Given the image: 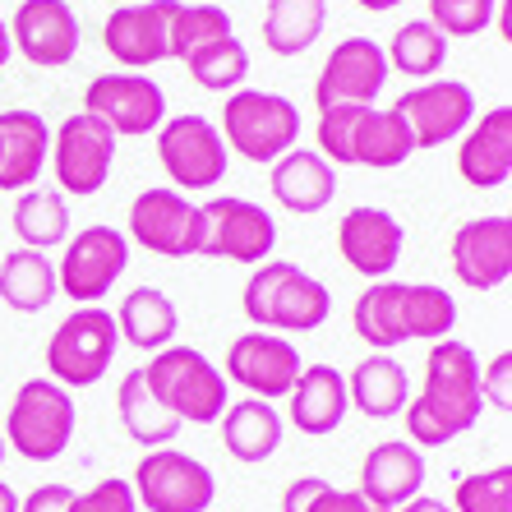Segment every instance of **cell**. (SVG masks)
<instances>
[{
    "mask_svg": "<svg viewBox=\"0 0 512 512\" xmlns=\"http://www.w3.org/2000/svg\"><path fill=\"white\" fill-rule=\"evenodd\" d=\"M236 33L231 28V14L222 5H176V19H171V60H185L190 51L208 47L217 37Z\"/></svg>",
    "mask_w": 512,
    "mask_h": 512,
    "instance_id": "8d00e7d4",
    "label": "cell"
},
{
    "mask_svg": "<svg viewBox=\"0 0 512 512\" xmlns=\"http://www.w3.org/2000/svg\"><path fill=\"white\" fill-rule=\"evenodd\" d=\"M457 171L476 190H499L512 176V107H489L476 116L457 148Z\"/></svg>",
    "mask_w": 512,
    "mask_h": 512,
    "instance_id": "44dd1931",
    "label": "cell"
},
{
    "mask_svg": "<svg viewBox=\"0 0 512 512\" xmlns=\"http://www.w3.org/2000/svg\"><path fill=\"white\" fill-rule=\"evenodd\" d=\"M10 51H14V42H10V24H5V19H0V65H5V60H10Z\"/></svg>",
    "mask_w": 512,
    "mask_h": 512,
    "instance_id": "7dc6e473",
    "label": "cell"
},
{
    "mask_svg": "<svg viewBox=\"0 0 512 512\" xmlns=\"http://www.w3.org/2000/svg\"><path fill=\"white\" fill-rule=\"evenodd\" d=\"M282 512H383L360 489H337L323 476H300L286 485Z\"/></svg>",
    "mask_w": 512,
    "mask_h": 512,
    "instance_id": "74e56055",
    "label": "cell"
},
{
    "mask_svg": "<svg viewBox=\"0 0 512 512\" xmlns=\"http://www.w3.org/2000/svg\"><path fill=\"white\" fill-rule=\"evenodd\" d=\"M203 240L199 254L203 259H231V263H263L273 259L277 250V222L268 217V208L254 199H236V194H222V199L203 203Z\"/></svg>",
    "mask_w": 512,
    "mask_h": 512,
    "instance_id": "9c48e42d",
    "label": "cell"
},
{
    "mask_svg": "<svg viewBox=\"0 0 512 512\" xmlns=\"http://www.w3.org/2000/svg\"><path fill=\"white\" fill-rule=\"evenodd\" d=\"M79 14L70 0H24L10 19L14 51L37 70H60L79 56Z\"/></svg>",
    "mask_w": 512,
    "mask_h": 512,
    "instance_id": "ac0fdd59",
    "label": "cell"
},
{
    "mask_svg": "<svg viewBox=\"0 0 512 512\" xmlns=\"http://www.w3.org/2000/svg\"><path fill=\"white\" fill-rule=\"evenodd\" d=\"M180 65H185L194 84L208 88V93H236V88L245 84V74H250V47H245L236 33H227V37H217V42H208V47L190 51Z\"/></svg>",
    "mask_w": 512,
    "mask_h": 512,
    "instance_id": "d590c367",
    "label": "cell"
},
{
    "mask_svg": "<svg viewBox=\"0 0 512 512\" xmlns=\"http://www.w3.org/2000/svg\"><path fill=\"white\" fill-rule=\"evenodd\" d=\"M222 143L245 162H277L300 143V111L291 97L268 88H236L222 107Z\"/></svg>",
    "mask_w": 512,
    "mask_h": 512,
    "instance_id": "277c9868",
    "label": "cell"
},
{
    "mask_svg": "<svg viewBox=\"0 0 512 512\" xmlns=\"http://www.w3.org/2000/svg\"><path fill=\"white\" fill-rule=\"evenodd\" d=\"M176 328H180V310L167 291L139 286V291H130V296L120 300L116 333L130 346H139V351H162V346H171Z\"/></svg>",
    "mask_w": 512,
    "mask_h": 512,
    "instance_id": "4dcf8cb0",
    "label": "cell"
},
{
    "mask_svg": "<svg viewBox=\"0 0 512 512\" xmlns=\"http://www.w3.org/2000/svg\"><path fill=\"white\" fill-rule=\"evenodd\" d=\"M180 0H125L102 24V47L125 70H148L171 60V19Z\"/></svg>",
    "mask_w": 512,
    "mask_h": 512,
    "instance_id": "9a60e30c",
    "label": "cell"
},
{
    "mask_svg": "<svg viewBox=\"0 0 512 512\" xmlns=\"http://www.w3.org/2000/svg\"><path fill=\"white\" fill-rule=\"evenodd\" d=\"M51 153L47 120L28 107L0 111V190H28L42 180Z\"/></svg>",
    "mask_w": 512,
    "mask_h": 512,
    "instance_id": "484cf974",
    "label": "cell"
},
{
    "mask_svg": "<svg viewBox=\"0 0 512 512\" xmlns=\"http://www.w3.org/2000/svg\"><path fill=\"white\" fill-rule=\"evenodd\" d=\"M0 462H5V434H0Z\"/></svg>",
    "mask_w": 512,
    "mask_h": 512,
    "instance_id": "c3c4849f",
    "label": "cell"
},
{
    "mask_svg": "<svg viewBox=\"0 0 512 512\" xmlns=\"http://www.w3.org/2000/svg\"><path fill=\"white\" fill-rule=\"evenodd\" d=\"M323 24H328V0H268L263 42L273 56H300L319 42Z\"/></svg>",
    "mask_w": 512,
    "mask_h": 512,
    "instance_id": "836d02e7",
    "label": "cell"
},
{
    "mask_svg": "<svg viewBox=\"0 0 512 512\" xmlns=\"http://www.w3.org/2000/svg\"><path fill=\"white\" fill-rule=\"evenodd\" d=\"M480 356L457 337H439L425 360V388L416 402H406V434L416 448H439L457 434L476 429L485 397H480Z\"/></svg>",
    "mask_w": 512,
    "mask_h": 512,
    "instance_id": "6da1fadb",
    "label": "cell"
},
{
    "mask_svg": "<svg viewBox=\"0 0 512 512\" xmlns=\"http://www.w3.org/2000/svg\"><path fill=\"white\" fill-rule=\"evenodd\" d=\"M70 512H139V499H134L130 480L107 476V480H97L88 494H74Z\"/></svg>",
    "mask_w": 512,
    "mask_h": 512,
    "instance_id": "60d3db41",
    "label": "cell"
},
{
    "mask_svg": "<svg viewBox=\"0 0 512 512\" xmlns=\"http://www.w3.org/2000/svg\"><path fill=\"white\" fill-rule=\"evenodd\" d=\"M84 111L102 120L116 139H143V134H157V125L167 120V93L139 70L97 74L84 88Z\"/></svg>",
    "mask_w": 512,
    "mask_h": 512,
    "instance_id": "8fae6325",
    "label": "cell"
},
{
    "mask_svg": "<svg viewBox=\"0 0 512 512\" xmlns=\"http://www.w3.org/2000/svg\"><path fill=\"white\" fill-rule=\"evenodd\" d=\"M130 240L162 259H190L199 254L203 217L190 199L171 185H153L130 203Z\"/></svg>",
    "mask_w": 512,
    "mask_h": 512,
    "instance_id": "5bb4252c",
    "label": "cell"
},
{
    "mask_svg": "<svg viewBox=\"0 0 512 512\" xmlns=\"http://www.w3.org/2000/svg\"><path fill=\"white\" fill-rule=\"evenodd\" d=\"M397 512H453L443 499H429V494H416V499H406Z\"/></svg>",
    "mask_w": 512,
    "mask_h": 512,
    "instance_id": "ee69618b",
    "label": "cell"
},
{
    "mask_svg": "<svg viewBox=\"0 0 512 512\" xmlns=\"http://www.w3.org/2000/svg\"><path fill=\"white\" fill-rule=\"evenodd\" d=\"M397 111L416 148H439V143L462 139L466 125L476 120V93L462 79H425L397 97Z\"/></svg>",
    "mask_w": 512,
    "mask_h": 512,
    "instance_id": "e0dca14e",
    "label": "cell"
},
{
    "mask_svg": "<svg viewBox=\"0 0 512 512\" xmlns=\"http://www.w3.org/2000/svg\"><path fill=\"white\" fill-rule=\"evenodd\" d=\"M480 397H485L494 411H508L512 406V351L489 360V370H480Z\"/></svg>",
    "mask_w": 512,
    "mask_h": 512,
    "instance_id": "b9f144b4",
    "label": "cell"
},
{
    "mask_svg": "<svg viewBox=\"0 0 512 512\" xmlns=\"http://www.w3.org/2000/svg\"><path fill=\"white\" fill-rule=\"evenodd\" d=\"M74 397L56 379H28L10 402L5 416V448L24 457V462H56L74 439Z\"/></svg>",
    "mask_w": 512,
    "mask_h": 512,
    "instance_id": "5b68a950",
    "label": "cell"
},
{
    "mask_svg": "<svg viewBox=\"0 0 512 512\" xmlns=\"http://www.w3.org/2000/svg\"><path fill=\"white\" fill-rule=\"evenodd\" d=\"M333 314V296L319 277L286 259H263L254 263L250 282H245V319L263 333H314Z\"/></svg>",
    "mask_w": 512,
    "mask_h": 512,
    "instance_id": "7a4b0ae2",
    "label": "cell"
},
{
    "mask_svg": "<svg viewBox=\"0 0 512 512\" xmlns=\"http://www.w3.org/2000/svg\"><path fill=\"white\" fill-rule=\"evenodd\" d=\"M74 489L70 485H37L28 499H19V512H70Z\"/></svg>",
    "mask_w": 512,
    "mask_h": 512,
    "instance_id": "7bdbcfd3",
    "label": "cell"
},
{
    "mask_svg": "<svg viewBox=\"0 0 512 512\" xmlns=\"http://www.w3.org/2000/svg\"><path fill=\"white\" fill-rule=\"evenodd\" d=\"M116 314L102 305H79L47 342V374L60 388H93L116 360Z\"/></svg>",
    "mask_w": 512,
    "mask_h": 512,
    "instance_id": "8992f818",
    "label": "cell"
},
{
    "mask_svg": "<svg viewBox=\"0 0 512 512\" xmlns=\"http://www.w3.org/2000/svg\"><path fill=\"white\" fill-rule=\"evenodd\" d=\"M360 10H370V14H388V10H397L402 0H356Z\"/></svg>",
    "mask_w": 512,
    "mask_h": 512,
    "instance_id": "f6af8a7d",
    "label": "cell"
},
{
    "mask_svg": "<svg viewBox=\"0 0 512 512\" xmlns=\"http://www.w3.org/2000/svg\"><path fill=\"white\" fill-rule=\"evenodd\" d=\"M420 485H425V457L406 439L374 443L360 462V494L383 512H397L406 499H416Z\"/></svg>",
    "mask_w": 512,
    "mask_h": 512,
    "instance_id": "7402d4cb",
    "label": "cell"
},
{
    "mask_svg": "<svg viewBox=\"0 0 512 512\" xmlns=\"http://www.w3.org/2000/svg\"><path fill=\"white\" fill-rule=\"evenodd\" d=\"M305 360L282 333H263V328H250L240 333L236 342L227 346V383H240L250 397L259 402H282L291 388H296Z\"/></svg>",
    "mask_w": 512,
    "mask_h": 512,
    "instance_id": "2e32d148",
    "label": "cell"
},
{
    "mask_svg": "<svg viewBox=\"0 0 512 512\" xmlns=\"http://www.w3.org/2000/svg\"><path fill=\"white\" fill-rule=\"evenodd\" d=\"M14 231L24 240V250H56L70 240V203L65 194L51 190V185H28L19 190L14 203Z\"/></svg>",
    "mask_w": 512,
    "mask_h": 512,
    "instance_id": "d6a6232c",
    "label": "cell"
},
{
    "mask_svg": "<svg viewBox=\"0 0 512 512\" xmlns=\"http://www.w3.org/2000/svg\"><path fill=\"white\" fill-rule=\"evenodd\" d=\"M351 328L374 351H397L402 342H416V314H411V282H370L360 291Z\"/></svg>",
    "mask_w": 512,
    "mask_h": 512,
    "instance_id": "603a6c76",
    "label": "cell"
},
{
    "mask_svg": "<svg viewBox=\"0 0 512 512\" xmlns=\"http://www.w3.org/2000/svg\"><path fill=\"white\" fill-rule=\"evenodd\" d=\"M346 397H351V406H356L360 416L393 420V416H402L406 402H411V379H406V370L388 351H374V356H365L356 370H351Z\"/></svg>",
    "mask_w": 512,
    "mask_h": 512,
    "instance_id": "83f0119b",
    "label": "cell"
},
{
    "mask_svg": "<svg viewBox=\"0 0 512 512\" xmlns=\"http://www.w3.org/2000/svg\"><path fill=\"white\" fill-rule=\"evenodd\" d=\"M388 56L374 37H342L319 70L314 84V107H374L388 84Z\"/></svg>",
    "mask_w": 512,
    "mask_h": 512,
    "instance_id": "4fadbf2b",
    "label": "cell"
},
{
    "mask_svg": "<svg viewBox=\"0 0 512 512\" xmlns=\"http://www.w3.org/2000/svg\"><path fill=\"white\" fill-rule=\"evenodd\" d=\"M116 134L88 111L60 120V130L51 134V167H56L60 194H97L111 180V162H116Z\"/></svg>",
    "mask_w": 512,
    "mask_h": 512,
    "instance_id": "7c38bea8",
    "label": "cell"
},
{
    "mask_svg": "<svg viewBox=\"0 0 512 512\" xmlns=\"http://www.w3.org/2000/svg\"><path fill=\"white\" fill-rule=\"evenodd\" d=\"M139 370H143L148 393L167 406L180 425H185V420H190V425H213L231 406L227 374L217 370L203 351H194V346H162Z\"/></svg>",
    "mask_w": 512,
    "mask_h": 512,
    "instance_id": "3957f363",
    "label": "cell"
},
{
    "mask_svg": "<svg viewBox=\"0 0 512 512\" xmlns=\"http://www.w3.org/2000/svg\"><path fill=\"white\" fill-rule=\"evenodd\" d=\"M388 70L397 74H411V79H434V74L443 70V60H448V37L439 33V28L429 24V19H411V24H402L393 33V42H388Z\"/></svg>",
    "mask_w": 512,
    "mask_h": 512,
    "instance_id": "e575fe53",
    "label": "cell"
},
{
    "mask_svg": "<svg viewBox=\"0 0 512 512\" xmlns=\"http://www.w3.org/2000/svg\"><path fill=\"white\" fill-rule=\"evenodd\" d=\"M457 512H512V466L457 480Z\"/></svg>",
    "mask_w": 512,
    "mask_h": 512,
    "instance_id": "ab89813d",
    "label": "cell"
},
{
    "mask_svg": "<svg viewBox=\"0 0 512 512\" xmlns=\"http://www.w3.org/2000/svg\"><path fill=\"white\" fill-rule=\"evenodd\" d=\"M116 5H125V0H116Z\"/></svg>",
    "mask_w": 512,
    "mask_h": 512,
    "instance_id": "681fc988",
    "label": "cell"
},
{
    "mask_svg": "<svg viewBox=\"0 0 512 512\" xmlns=\"http://www.w3.org/2000/svg\"><path fill=\"white\" fill-rule=\"evenodd\" d=\"M222 443L236 462L254 466L268 462V457L282 448V416H277L273 402H259V397H245V402H231L222 411Z\"/></svg>",
    "mask_w": 512,
    "mask_h": 512,
    "instance_id": "f1b7e54d",
    "label": "cell"
},
{
    "mask_svg": "<svg viewBox=\"0 0 512 512\" xmlns=\"http://www.w3.org/2000/svg\"><path fill=\"white\" fill-rule=\"evenodd\" d=\"M157 162L167 171V180H176L171 190H213L217 180L227 176V143L208 116L185 111L157 125Z\"/></svg>",
    "mask_w": 512,
    "mask_h": 512,
    "instance_id": "52a82bcc",
    "label": "cell"
},
{
    "mask_svg": "<svg viewBox=\"0 0 512 512\" xmlns=\"http://www.w3.org/2000/svg\"><path fill=\"white\" fill-rule=\"evenodd\" d=\"M416 153V139L406 130L397 107H360L351 120V167L393 171Z\"/></svg>",
    "mask_w": 512,
    "mask_h": 512,
    "instance_id": "4316f807",
    "label": "cell"
},
{
    "mask_svg": "<svg viewBox=\"0 0 512 512\" xmlns=\"http://www.w3.org/2000/svg\"><path fill=\"white\" fill-rule=\"evenodd\" d=\"M116 411H120V425L130 434L134 443H143L148 453L153 448H171V439L180 434V420L171 416L167 406L157 402L143 383V370H130L120 379V393H116Z\"/></svg>",
    "mask_w": 512,
    "mask_h": 512,
    "instance_id": "1f68e13d",
    "label": "cell"
},
{
    "mask_svg": "<svg viewBox=\"0 0 512 512\" xmlns=\"http://www.w3.org/2000/svg\"><path fill=\"white\" fill-rule=\"evenodd\" d=\"M125 268H130V240L107 222L84 227L79 236L65 240V254H60V296H70L74 305H97L102 296H111Z\"/></svg>",
    "mask_w": 512,
    "mask_h": 512,
    "instance_id": "30bf717a",
    "label": "cell"
},
{
    "mask_svg": "<svg viewBox=\"0 0 512 512\" xmlns=\"http://www.w3.org/2000/svg\"><path fill=\"white\" fill-rule=\"evenodd\" d=\"M286 411L305 439H328L333 429H342L346 411H351L342 370L337 365H305L296 388L286 393Z\"/></svg>",
    "mask_w": 512,
    "mask_h": 512,
    "instance_id": "cb8c5ba5",
    "label": "cell"
},
{
    "mask_svg": "<svg viewBox=\"0 0 512 512\" xmlns=\"http://www.w3.org/2000/svg\"><path fill=\"white\" fill-rule=\"evenodd\" d=\"M0 512H19V494H14L5 480H0Z\"/></svg>",
    "mask_w": 512,
    "mask_h": 512,
    "instance_id": "bcb514c9",
    "label": "cell"
},
{
    "mask_svg": "<svg viewBox=\"0 0 512 512\" xmlns=\"http://www.w3.org/2000/svg\"><path fill=\"white\" fill-rule=\"evenodd\" d=\"M268 185H273V199L282 203L286 213L314 217V213H323V208L333 203L337 167L323 153H314V148H291V153H282L273 162Z\"/></svg>",
    "mask_w": 512,
    "mask_h": 512,
    "instance_id": "d4e9b609",
    "label": "cell"
},
{
    "mask_svg": "<svg viewBox=\"0 0 512 512\" xmlns=\"http://www.w3.org/2000/svg\"><path fill=\"white\" fill-rule=\"evenodd\" d=\"M60 296L56 282V263L47 259L42 250H10L0 254V300L19 314H37L47 310L51 300Z\"/></svg>",
    "mask_w": 512,
    "mask_h": 512,
    "instance_id": "f546056e",
    "label": "cell"
},
{
    "mask_svg": "<svg viewBox=\"0 0 512 512\" xmlns=\"http://www.w3.org/2000/svg\"><path fill=\"white\" fill-rule=\"evenodd\" d=\"M402 245H406V231L388 208H374V203H360L351 213L342 217L337 227V250H342L346 268L370 282H383V277L397 268L402 259Z\"/></svg>",
    "mask_w": 512,
    "mask_h": 512,
    "instance_id": "d6986e66",
    "label": "cell"
},
{
    "mask_svg": "<svg viewBox=\"0 0 512 512\" xmlns=\"http://www.w3.org/2000/svg\"><path fill=\"white\" fill-rule=\"evenodd\" d=\"M499 14V0H429V24L443 37H480Z\"/></svg>",
    "mask_w": 512,
    "mask_h": 512,
    "instance_id": "f35d334b",
    "label": "cell"
},
{
    "mask_svg": "<svg viewBox=\"0 0 512 512\" xmlns=\"http://www.w3.org/2000/svg\"><path fill=\"white\" fill-rule=\"evenodd\" d=\"M453 273L471 291H499L512 277V222L508 217H471L453 231Z\"/></svg>",
    "mask_w": 512,
    "mask_h": 512,
    "instance_id": "ffe728a7",
    "label": "cell"
},
{
    "mask_svg": "<svg viewBox=\"0 0 512 512\" xmlns=\"http://www.w3.org/2000/svg\"><path fill=\"white\" fill-rule=\"evenodd\" d=\"M134 499L148 512H208L217 499L213 471L190 453L176 448H153L143 453V462L134 466Z\"/></svg>",
    "mask_w": 512,
    "mask_h": 512,
    "instance_id": "ba28073f",
    "label": "cell"
}]
</instances>
